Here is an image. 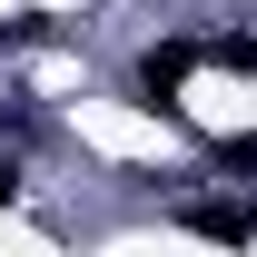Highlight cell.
Here are the masks:
<instances>
[{"instance_id":"cell-1","label":"cell","mask_w":257,"mask_h":257,"mask_svg":"<svg viewBox=\"0 0 257 257\" xmlns=\"http://www.w3.org/2000/svg\"><path fill=\"white\" fill-rule=\"evenodd\" d=\"M198 60H208V40H159V50H139V69H128L139 109H178V89H188Z\"/></svg>"},{"instance_id":"cell-2","label":"cell","mask_w":257,"mask_h":257,"mask_svg":"<svg viewBox=\"0 0 257 257\" xmlns=\"http://www.w3.org/2000/svg\"><path fill=\"white\" fill-rule=\"evenodd\" d=\"M178 218H188V237H208V247H257V208L247 198H188Z\"/></svg>"},{"instance_id":"cell-3","label":"cell","mask_w":257,"mask_h":257,"mask_svg":"<svg viewBox=\"0 0 257 257\" xmlns=\"http://www.w3.org/2000/svg\"><path fill=\"white\" fill-rule=\"evenodd\" d=\"M10 198H20V159H0V208H10Z\"/></svg>"}]
</instances>
